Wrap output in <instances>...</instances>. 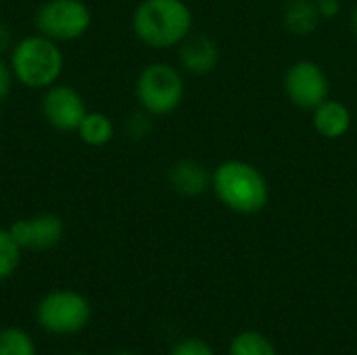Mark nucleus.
<instances>
[{
    "mask_svg": "<svg viewBox=\"0 0 357 355\" xmlns=\"http://www.w3.org/2000/svg\"><path fill=\"white\" fill-rule=\"evenodd\" d=\"M132 33L153 50L178 48L195 27V17L184 0H140L130 19Z\"/></svg>",
    "mask_w": 357,
    "mask_h": 355,
    "instance_id": "obj_1",
    "label": "nucleus"
},
{
    "mask_svg": "<svg viewBox=\"0 0 357 355\" xmlns=\"http://www.w3.org/2000/svg\"><path fill=\"white\" fill-rule=\"evenodd\" d=\"M211 192L226 209L238 216H255L270 201V182L257 165L226 159L211 169Z\"/></svg>",
    "mask_w": 357,
    "mask_h": 355,
    "instance_id": "obj_2",
    "label": "nucleus"
},
{
    "mask_svg": "<svg viewBox=\"0 0 357 355\" xmlns=\"http://www.w3.org/2000/svg\"><path fill=\"white\" fill-rule=\"evenodd\" d=\"M61 46L63 44L38 31L19 38L6 54L15 82L27 90L38 92H44L46 88L61 82L65 69V52Z\"/></svg>",
    "mask_w": 357,
    "mask_h": 355,
    "instance_id": "obj_3",
    "label": "nucleus"
},
{
    "mask_svg": "<svg viewBox=\"0 0 357 355\" xmlns=\"http://www.w3.org/2000/svg\"><path fill=\"white\" fill-rule=\"evenodd\" d=\"M134 96L138 109L153 117H165L178 111L186 96V82L180 67L153 61L144 65L134 84Z\"/></svg>",
    "mask_w": 357,
    "mask_h": 355,
    "instance_id": "obj_4",
    "label": "nucleus"
},
{
    "mask_svg": "<svg viewBox=\"0 0 357 355\" xmlns=\"http://www.w3.org/2000/svg\"><path fill=\"white\" fill-rule=\"evenodd\" d=\"M33 27L59 44H71L90 31L92 10L86 0H44L33 13Z\"/></svg>",
    "mask_w": 357,
    "mask_h": 355,
    "instance_id": "obj_5",
    "label": "nucleus"
},
{
    "mask_svg": "<svg viewBox=\"0 0 357 355\" xmlns=\"http://www.w3.org/2000/svg\"><path fill=\"white\" fill-rule=\"evenodd\" d=\"M90 301L71 289H56L46 293L38 303V324L50 335H75L86 328L90 320Z\"/></svg>",
    "mask_w": 357,
    "mask_h": 355,
    "instance_id": "obj_6",
    "label": "nucleus"
},
{
    "mask_svg": "<svg viewBox=\"0 0 357 355\" xmlns=\"http://www.w3.org/2000/svg\"><path fill=\"white\" fill-rule=\"evenodd\" d=\"M282 88L293 107L310 113L326 98H331L328 73L320 63L312 59H301L289 65V69L284 71Z\"/></svg>",
    "mask_w": 357,
    "mask_h": 355,
    "instance_id": "obj_7",
    "label": "nucleus"
},
{
    "mask_svg": "<svg viewBox=\"0 0 357 355\" xmlns=\"http://www.w3.org/2000/svg\"><path fill=\"white\" fill-rule=\"evenodd\" d=\"M86 113H88L86 98L77 88L69 84L56 82L54 86L42 92L40 115L56 132H75Z\"/></svg>",
    "mask_w": 357,
    "mask_h": 355,
    "instance_id": "obj_8",
    "label": "nucleus"
},
{
    "mask_svg": "<svg viewBox=\"0 0 357 355\" xmlns=\"http://www.w3.org/2000/svg\"><path fill=\"white\" fill-rule=\"evenodd\" d=\"M8 230L23 251H50L65 239V222L56 213H36L15 220Z\"/></svg>",
    "mask_w": 357,
    "mask_h": 355,
    "instance_id": "obj_9",
    "label": "nucleus"
},
{
    "mask_svg": "<svg viewBox=\"0 0 357 355\" xmlns=\"http://www.w3.org/2000/svg\"><path fill=\"white\" fill-rule=\"evenodd\" d=\"M222 52L218 42L207 33H190L180 46H178V67L182 73L203 77L215 71L220 65Z\"/></svg>",
    "mask_w": 357,
    "mask_h": 355,
    "instance_id": "obj_10",
    "label": "nucleus"
},
{
    "mask_svg": "<svg viewBox=\"0 0 357 355\" xmlns=\"http://www.w3.org/2000/svg\"><path fill=\"white\" fill-rule=\"evenodd\" d=\"M167 186L184 197V199H197L211 190V169L190 157L178 159L167 167Z\"/></svg>",
    "mask_w": 357,
    "mask_h": 355,
    "instance_id": "obj_11",
    "label": "nucleus"
},
{
    "mask_svg": "<svg viewBox=\"0 0 357 355\" xmlns=\"http://www.w3.org/2000/svg\"><path fill=\"white\" fill-rule=\"evenodd\" d=\"M351 111L337 98H326L312 111V126L324 140H341L351 130Z\"/></svg>",
    "mask_w": 357,
    "mask_h": 355,
    "instance_id": "obj_12",
    "label": "nucleus"
},
{
    "mask_svg": "<svg viewBox=\"0 0 357 355\" xmlns=\"http://www.w3.org/2000/svg\"><path fill=\"white\" fill-rule=\"evenodd\" d=\"M322 17L316 0H287L282 8V27L289 36L310 38L320 27Z\"/></svg>",
    "mask_w": 357,
    "mask_h": 355,
    "instance_id": "obj_13",
    "label": "nucleus"
},
{
    "mask_svg": "<svg viewBox=\"0 0 357 355\" xmlns=\"http://www.w3.org/2000/svg\"><path fill=\"white\" fill-rule=\"evenodd\" d=\"M115 132H117V128H115V121L111 119V115H107L102 111H90V109L75 130L77 138L90 149H102V146L111 144L115 138Z\"/></svg>",
    "mask_w": 357,
    "mask_h": 355,
    "instance_id": "obj_14",
    "label": "nucleus"
},
{
    "mask_svg": "<svg viewBox=\"0 0 357 355\" xmlns=\"http://www.w3.org/2000/svg\"><path fill=\"white\" fill-rule=\"evenodd\" d=\"M23 249L8 228H0V282L8 280L21 264Z\"/></svg>",
    "mask_w": 357,
    "mask_h": 355,
    "instance_id": "obj_15",
    "label": "nucleus"
},
{
    "mask_svg": "<svg viewBox=\"0 0 357 355\" xmlns=\"http://www.w3.org/2000/svg\"><path fill=\"white\" fill-rule=\"evenodd\" d=\"M0 355H36V345L31 337L21 328L0 331Z\"/></svg>",
    "mask_w": 357,
    "mask_h": 355,
    "instance_id": "obj_16",
    "label": "nucleus"
},
{
    "mask_svg": "<svg viewBox=\"0 0 357 355\" xmlns=\"http://www.w3.org/2000/svg\"><path fill=\"white\" fill-rule=\"evenodd\" d=\"M230 355H276V349L264 335L243 333L232 341Z\"/></svg>",
    "mask_w": 357,
    "mask_h": 355,
    "instance_id": "obj_17",
    "label": "nucleus"
},
{
    "mask_svg": "<svg viewBox=\"0 0 357 355\" xmlns=\"http://www.w3.org/2000/svg\"><path fill=\"white\" fill-rule=\"evenodd\" d=\"M151 130H153V115H149L142 109L130 113L123 121V132L130 140H144L151 134Z\"/></svg>",
    "mask_w": 357,
    "mask_h": 355,
    "instance_id": "obj_18",
    "label": "nucleus"
},
{
    "mask_svg": "<svg viewBox=\"0 0 357 355\" xmlns=\"http://www.w3.org/2000/svg\"><path fill=\"white\" fill-rule=\"evenodd\" d=\"M15 84L17 82H15V75L10 71L8 59H6V54H0V105L10 96Z\"/></svg>",
    "mask_w": 357,
    "mask_h": 355,
    "instance_id": "obj_19",
    "label": "nucleus"
},
{
    "mask_svg": "<svg viewBox=\"0 0 357 355\" xmlns=\"http://www.w3.org/2000/svg\"><path fill=\"white\" fill-rule=\"evenodd\" d=\"M172 355H213L211 347L201 339H186L176 345Z\"/></svg>",
    "mask_w": 357,
    "mask_h": 355,
    "instance_id": "obj_20",
    "label": "nucleus"
},
{
    "mask_svg": "<svg viewBox=\"0 0 357 355\" xmlns=\"http://www.w3.org/2000/svg\"><path fill=\"white\" fill-rule=\"evenodd\" d=\"M316 6L320 10L322 21H331L341 13V0H316Z\"/></svg>",
    "mask_w": 357,
    "mask_h": 355,
    "instance_id": "obj_21",
    "label": "nucleus"
},
{
    "mask_svg": "<svg viewBox=\"0 0 357 355\" xmlns=\"http://www.w3.org/2000/svg\"><path fill=\"white\" fill-rule=\"evenodd\" d=\"M15 42H17V38H15L10 25L0 21V54H8Z\"/></svg>",
    "mask_w": 357,
    "mask_h": 355,
    "instance_id": "obj_22",
    "label": "nucleus"
},
{
    "mask_svg": "<svg viewBox=\"0 0 357 355\" xmlns=\"http://www.w3.org/2000/svg\"><path fill=\"white\" fill-rule=\"evenodd\" d=\"M349 25H351V31H354V36L357 38V6L351 10V17H349Z\"/></svg>",
    "mask_w": 357,
    "mask_h": 355,
    "instance_id": "obj_23",
    "label": "nucleus"
},
{
    "mask_svg": "<svg viewBox=\"0 0 357 355\" xmlns=\"http://www.w3.org/2000/svg\"><path fill=\"white\" fill-rule=\"evenodd\" d=\"M113 355H136V354H130V352H117V354Z\"/></svg>",
    "mask_w": 357,
    "mask_h": 355,
    "instance_id": "obj_24",
    "label": "nucleus"
},
{
    "mask_svg": "<svg viewBox=\"0 0 357 355\" xmlns=\"http://www.w3.org/2000/svg\"><path fill=\"white\" fill-rule=\"evenodd\" d=\"M69 355H86V354H69Z\"/></svg>",
    "mask_w": 357,
    "mask_h": 355,
    "instance_id": "obj_25",
    "label": "nucleus"
}]
</instances>
